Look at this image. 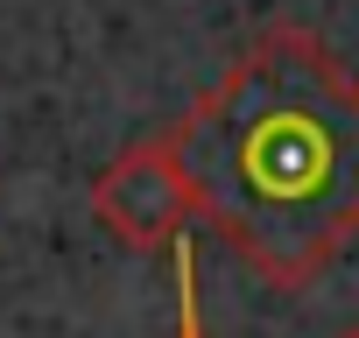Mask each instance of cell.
Returning a JSON list of instances; mask_svg holds the SVG:
<instances>
[{
    "instance_id": "7a4b0ae2",
    "label": "cell",
    "mask_w": 359,
    "mask_h": 338,
    "mask_svg": "<svg viewBox=\"0 0 359 338\" xmlns=\"http://www.w3.org/2000/svg\"><path fill=\"white\" fill-rule=\"evenodd\" d=\"M85 205L106 226V240H120L127 254H162L169 240H184V226L198 219V205H191L184 155H176V127L127 141L92 177V198Z\"/></svg>"
},
{
    "instance_id": "3957f363",
    "label": "cell",
    "mask_w": 359,
    "mask_h": 338,
    "mask_svg": "<svg viewBox=\"0 0 359 338\" xmlns=\"http://www.w3.org/2000/svg\"><path fill=\"white\" fill-rule=\"evenodd\" d=\"M169 268H176V331H169V338H212V331H205V296H198V247H191V233L169 240Z\"/></svg>"
},
{
    "instance_id": "277c9868",
    "label": "cell",
    "mask_w": 359,
    "mask_h": 338,
    "mask_svg": "<svg viewBox=\"0 0 359 338\" xmlns=\"http://www.w3.org/2000/svg\"><path fill=\"white\" fill-rule=\"evenodd\" d=\"M338 338H359V317H352V324H345V331H338Z\"/></svg>"
},
{
    "instance_id": "6da1fadb",
    "label": "cell",
    "mask_w": 359,
    "mask_h": 338,
    "mask_svg": "<svg viewBox=\"0 0 359 338\" xmlns=\"http://www.w3.org/2000/svg\"><path fill=\"white\" fill-rule=\"evenodd\" d=\"M176 127L198 219L275 289H310L359 233V78L324 36L261 29Z\"/></svg>"
}]
</instances>
